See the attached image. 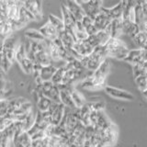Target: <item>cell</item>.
Here are the masks:
<instances>
[{"mask_svg": "<svg viewBox=\"0 0 147 147\" xmlns=\"http://www.w3.org/2000/svg\"><path fill=\"white\" fill-rule=\"evenodd\" d=\"M81 6L83 7V8H84V10L86 12V15L90 17L91 18H93V20L101 10V8L94 6V5H92L89 2H87L86 4H83V5H81Z\"/></svg>", "mask_w": 147, "mask_h": 147, "instance_id": "22", "label": "cell"}, {"mask_svg": "<svg viewBox=\"0 0 147 147\" xmlns=\"http://www.w3.org/2000/svg\"><path fill=\"white\" fill-rule=\"evenodd\" d=\"M107 57L108 53L105 45H99L96 46L89 55L83 57L80 61L86 70L94 72Z\"/></svg>", "mask_w": 147, "mask_h": 147, "instance_id": "2", "label": "cell"}, {"mask_svg": "<svg viewBox=\"0 0 147 147\" xmlns=\"http://www.w3.org/2000/svg\"><path fill=\"white\" fill-rule=\"evenodd\" d=\"M11 64H12V62L8 59L7 54L4 53L2 51V52L0 53V68L6 73L8 71V69L10 68Z\"/></svg>", "mask_w": 147, "mask_h": 147, "instance_id": "30", "label": "cell"}, {"mask_svg": "<svg viewBox=\"0 0 147 147\" xmlns=\"http://www.w3.org/2000/svg\"><path fill=\"white\" fill-rule=\"evenodd\" d=\"M86 33L88 34V36H89V35H94V34H96V32L98 31V29L96 28V26H95V24H94V22L92 23V24L88 25L87 27H86Z\"/></svg>", "mask_w": 147, "mask_h": 147, "instance_id": "36", "label": "cell"}, {"mask_svg": "<svg viewBox=\"0 0 147 147\" xmlns=\"http://www.w3.org/2000/svg\"><path fill=\"white\" fill-rule=\"evenodd\" d=\"M56 67L53 66V64L42 66L40 71V77L42 79V81H49L52 80V77L56 71Z\"/></svg>", "mask_w": 147, "mask_h": 147, "instance_id": "19", "label": "cell"}, {"mask_svg": "<svg viewBox=\"0 0 147 147\" xmlns=\"http://www.w3.org/2000/svg\"><path fill=\"white\" fill-rule=\"evenodd\" d=\"M64 73H65V68L64 66H61V67H58L55 71L54 75L52 77V81L53 84L55 85H59V84H62L63 83V76H64Z\"/></svg>", "mask_w": 147, "mask_h": 147, "instance_id": "28", "label": "cell"}, {"mask_svg": "<svg viewBox=\"0 0 147 147\" xmlns=\"http://www.w3.org/2000/svg\"><path fill=\"white\" fill-rule=\"evenodd\" d=\"M122 23L124 34H127L131 39L140 31V27L136 22L131 21L129 20H123L122 18Z\"/></svg>", "mask_w": 147, "mask_h": 147, "instance_id": "15", "label": "cell"}, {"mask_svg": "<svg viewBox=\"0 0 147 147\" xmlns=\"http://www.w3.org/2000/svg\"><path fill=\"white\" fill-rule=\"evenodd\" d=\"M20 65L22 70L24 71L26 74H28V75H30V74H31V75H32V73H33V65H34V63H33V62H32L30 59H29L28 57H25L20 63Z\"/></svg>", "mask_w": 147, "mask_h": 147, "instance_id": "27", "label": "cell"}, {"mask_svg": "<svg viewBox=\"0 0 147 147\" xmlns=\"http://www.w3.org/2000/svg\"><path fill=\"white\" fill-rule=\"evenodd\" d=\"M16 131V121L11 126L0 133V147H10L14 133Z\"/></svg>", "mask_w": 147, "mask_h": 147, "instance_id": "10", "label": "cell"}, {"mask_svg": "<svg viewBox=\"0 0 147 147\" xmlns=\"http://www.w3.org/2000/svg\"><path fill=\"white\" fill-rule=\"evenodd\" d=\"M62 10V16H63V21L64 24V30L68 31L69 33H71L74 37L75 36V30H76V20L72 15V13L69 11V9L66 7V6L63 3L61 7Z\"/></svg>", "mask_w": 147, "mask_h": 147, "instance_id": "6", "label": "cell"}, {"mask_svg": "<svg viewBox=\"0 0 147 147\" xmlns=\"http://www.w3.org/2000/svg\"><path fill=\"white\" fill-rule=\"evenodd\" d=\"M95 133V126L93 125H88V126H86L85 129V137H86V140H90L92 137H93Z\"/></svg>", "mask_w": 147, "mask_h": 147, "instance_id": "34", "label": "cell"}, {"mask_svg": "<svg viewBox=\"0 0 147 147\" xmlns=\"http://www.w3.org/2000/svg\"><path fill=\"white\" fill-rule=\"evenodd\" d=\"M134 78H135V83L137 87L142 93V92L147 89V72Z\"/></svg>", "mask_w": 147, "mask_h": 147, "instance_id": "26", "label": "cell"}, {"mask_svg": "<svg viewBox=\"0 0 147 147\" xmlns=\"http://www.w3.org/2000/svg\"><path fill=\"white\" fill-rule=\"evenodd\" d=\"M123 61L128 63H131V65L138 63H144L145 61H147V51L141 48L129 51L127 56Z\"/></svg>", "mask_w": 147, "mask_h": 147, "instance_id": "5", "label": "cell"}, {"mask_svg": "<svg viewBox=\"0 0 147 147\" xmlns=\"http://www.w3.org/2000/svg\"><path fill=\"white\" fill-rule=\"evenodd\" d=\"M132 72H133V76L134 77H137L142 74L146 73V69L144 68V64L142 63H138V64H134V65H132Z\"/></svg>", "mask_w": 147, "mask_h": 147, "instance_id": "33", "label": "cell"}, {"mask_svg": "<svg viewBox=\"0 0 147 147\" xmlns=\"http://www.w3.org/2000/svg\"><path fill=\"white\" fill-rule=\"evenodd\" d=\"M105 92L111 98H117V99H121V100H127V101H131L134 99V96L129 91L119 89L117 87L110 86H106L104 87Z\"/></svg>", "mask_w": 147, "mask_h": 147, "instance_id": "7", "label": "cell"}, {"mask_svg": "<svg viewBox=\"0 0 147 147\" xmlns=\"http://www.w3.org/2000/svg\"><path fill=\"white\" fill-rule=\"evenodd\" d=\"M91 106L92 110H96V111H101V110H104L105 109V103L102 101H99V102H92L89 103Z\"/></svg>", "mask_w": 147, "mask_h": 147, "instance_id": "35", "label": "cell"}, {"mask_svg": "<svg viewBox=\"0 0 147 147\" xmlns=\"http://www.w3.org/2000/svg\"><path fill=\"white\" fill-rule=\"evenodd\" d=\"M105 30L109 32V34L112 38H119L122 34H124L122 18L113 20Z\"/></svg>", "mask_w": 147, "mask_h": 147, "instance_id": "11", "label": "cell"}, {"mask_svg": "<svg viewBox=\"0 0 147 147\" xmlns=\"http://www.w3.org/2000/svg\"><path fill=\"white\" fill-rule=\"evenodd\" d=\"M39 30L44 36V38L49 40H53L55 38H57L59 34L58 30L55 29V27L49 20L44 25L41 26L39 29Z\"/></svg>", "mask_w": 147, "mask_h": 147, "instance_id": "13", "label": "cell"}, {"mask_svg": "<svg viewBox=\"0 0 147 147\" xmlns=\"http://www.w3.org/2000/svg\"><path fill=\"white\" fill-rule=\"evenodd\" d=\"M101 11H103L110 20H117V18H121L123 14V6L121 2L119 1L116 6L113 7H101Z\"/></svg>", "mask_w": 147, "mask_h": 147, "instance_id": "12", "label": "cell"}, {"mask_svg": "<svg viewBox=\"0 0 147 147\" xmlns=\"http://www.w3.org/2000/svg\"><path fill=\"white\" fill-rule=\"evenodd\" d=\"M94 47L92 46L87 40H76L75 44L73 46V50L80 55L81 57H85L89 55L94 51Z\"/></svg>", "mask_w": 147, "mask_h": 147, "instance_id": "8", "label": "cell"}, {"mask_svg": "<svg viewBox=\"0 0 147 147\" xmlns=\"http://www.w3.org/2000/svg\"><path fill=\"white\" fill-rule=\"evenodd\" d=\"M110 70V63L106 58L104 61L100 63V65L96 68L92 75L85 78L81 82L82 88L88 89V90H96L100 88H104L105 81L107 78Z\"/></svg>", "mask_w": 147, "mask_h": 147, "instance_id": "1", "label": "cell"}, {"mask_svg": "<svg viewBox=\"0 0 147 147\" xmlns=\"http://www.w3.org/2000/svg\"><path fill=\"white\" fill-rule=\"evenodd\" d=\"M60 100H61V103H63L66 108H69V109L76 108L72 98L71 91L69 89L60 90Z\"/></svg>", "mask_w": 147, "mask_h": 147, "instance_id": "17", "label": "cell"}, {"mask_svg": "<svg viewBox=\"0 0 147 147\" xmlns=\"http://www.w3.org/2000/svg\"><path fill=\"white\" fill-rule=\"evenodd\" d=\"M142 94H144V98H146V100H147V89H146L145 91H144V92H142Z\"/></svg>", "mask_w": 147, "mask_h": 147, "instance_id": "40", "label": "cell"}, {"mask_svg": "<svg viewBox=\"0 0 147 147\" xmlns=\"http://www.w3.org/2000/svg\"><path fill=\"white\" fill-rule=\"evenodd\" d=\"M27 57V53H26V50H25V45L24 43H18V46L16 51V62L20 63L23 59Z\"/></svg>", "mask_w": 147, "mask_h": 147, "instance_id": "31", "label": "cell"}, {"mask_svg": "<svg viewBox=\"0 0 147 147\" xmlns=\"http://www.w3.org/2000/svg\"><path fill=\"white\" fill-rule=\"evenodd\" d=\"M52 103H53L52 99H50L44 95L40 94L38 96V98H37V109H38L39 111L41 112L48 111Z\"/></svg>", "mask_w": 147, "mask_h": 147, "instance_id": "18", "label": "cell"}, {"mask_svg": "<svg viewBox=\"0 0 147 147\" xmlns=\"http://www.w3.org/2000/svg\"><path fill=\"white\" fill-rule=\"evenodd\" d=\"M106 50H107L108 57H112L118 60L125 59L129 53L127 45L119 38H110L108 42L105 44Z\"/></svg>", "mask_w": 147, "mask_h": 147, "instance_id": "3", "label": "cell"}, {"mask_svg": "<svg viewBox=\"0 0 147 147\" xmlns=\"http://www.w3.org/2000/svg\"><path fill=\"white\" fill-rule=\"evenodd\" d=\"M49 21L55 27V29L58 30V32H61L64 30L63 18H59L54 15H49Z\"/></svg>", "mask_w": 147, "mask_h": 147, "instance_id": "29", "label": "cell"}, {"mask_svg": "<svg viewBox=\"0 0 147 147\" xmlns=\"http://www.w3.org/2000/svg\"><path fill=\"white\" fill-rule=\"evenodd\" d=\"M133 43H134L138 48H142V46L147 41V32L140 30L138 33L132 38Z\"/></svg>", "mask_w": 147, "mask_h": 147, "instance_id": "25", "label": "cell"}, {"mask_svg": "<svg viewBox=\"0 0 147 147\" xmlns=\"http://www.w3.org/2000/svg\"><path fill=\"white\" fill-rule=\"evenodd\" d=\"M89 3H91L94 6L98 7L99 8H101L103 7V0H89Z\"/></svg>", "mask_w": 147, "mask_h": 147, "instance_id": "38", "label": "cell"}, {"mask_svg": "<svg viewBox=\"0 0 147 147\" xmlns=\"http://www.w3.org/2000/svg\"><path fill=\"white\" fill-rule=\"evenodd\" d=\"M134 13H135V22L139 25L141 22L144 21L145 18L144 11H142V8L140 5H136L134 7Z\"/></svg>", "mask_w": 147, "mask_h": 147, "instance_id": "32", "label": "cell"}, {"mask_svg": "<svg viewBox=\"0 0 147 147\" xmlns=\"http://www.w3.org/2000/svg\"><path fill=\"white\" fill-rule=\"evenodd\" d=\"M66 6V7L69 9V11L72 13V15L75 17L76 20H81L84 16H86V12L84 8L75 0H65L63 3Z\"/></svg>", "mask_w": 147, "mask_h": 147, "instance_id": "9", "label": "cell"}, {"mask_svg": "<svg viewBox=\"0 0 147 147\" xmlns=\"http://www.w3.org/2000/svg\"><path fill=\"white\" fill-rule=\"evenodd\" d=\"M71 95H72V98L74 100V103H75L76 108L80 109L86 103V101L84 96H83V95L81 93H79L75 87L71 90Z\"/></svg>", "mask_w": 147, "mask_h": 147, "instance_id": "23", "label": "cell"}, {"mask_svg": "<svg viewBox=\"0 0 147 147\" xmlns=\"http://www.w3.org/2000/svg\"><path fill=\"white\" fill-rule=\"evenodd\" d=\"M48 111L50 112L51 124H53V125H58V124L61 123L63 118L64 111H65V106L61 102L53 101Z\"/></svg>", "mask_w": 147, "mask_h": 147, "instance_id": "4", "label": "cell"}, {"mask_svg": "<svg viewBox=\"0 0 147 147\" xmlns=\"http://www.w3.org/2000/svg\"><path fill=\"white\" fill-rule=\"evenodd\" d=\"M58 37L63 41V43L64 45V47H65V49L68 51V52H70V51L73 49V46H74V44H75L76 39L71 33H69L68 31H66L65 30H63V31L59 32Z\"/></svg>", "mask_w": 147, "mask_h": 147, "instance_id": "16", "label": "cell"}, {"mask_svg": "<svg viewBox=\"0 0 147 147\" xmlns=\"http://www.w3.org/2000/svg\"><path fill=\"white\" fill-rule=\"evenodd\" d=\"M75 36L76 40H86L88 34L86 33V30L85 29L84 25L82 24L81 20H76V30H75Z\"/></svg>", "mask_w": 147, "mask_h": 147, "instance_id": "21", "label": "cell"}, {"mask_svg": "<svg viewBox=\"0 0 147 147\" xmlns=\"http://www.w3.org/2000/svg\"><path fill=\"white\" fill-rule=\"evenodd\" d=\"M25 36L26 38H28L30 40H34V41H44L46 39L44 38V36L38 30H32L30 29L25 31Z\"/></svg>", "mask_w": 147, "mask_h": 147, "instance_id": "24", "label": "cell"}, {"mask_svg": "<svg viewBox=\"0 0 147 147\" xmlns=\"http://www.w3.org/2000/svg\"><path fill=\"white\" fill-rule=\"evenodd\" d=\"M48 50H49L50 56L52 58L53 61H54V62L63 61L62 57H61V53H60L59 47L53 42V40H48Z\"/></svg>", "mask_w": 147, "mask_h": 147, "instance_id": "20", "label": "cell"}, {"mask_svg": "<svg viewBox=\"0 0 147 147\" xmlns=\"http://www.w3.org/2000/svg\"><path fill=\"white\" fill-rule=\"evenodd\" d=\"M93 20H94V24L96 29H98V30H105L106 28L110 24V22L112 21L103 11H101V10L98 15L95 17Z\"/></svg>", "mask_w": 147, "mask_h": 147, "instance_id": "14", "label": "cell"}, {"mask_svg": "<svg viewBox=\"0 0 147 147\" xmlns=\"http://www.w3.org/2000/svg\"><path fill=\"white\" fill-rule=\"evenodd\" d=\"M139 27H140V30L147 32V18H145V20H144V21L140 23Z\"/></svg>", "mask_w": 147, "mask_h": 147, "instance_id": "39", "label": "cell"}, {"mask_svg": "<svg viewBox=\"0 0 147 147\" xmlns=\"http://www.w3.org/2000/svg\"><path fill=\"white\" fill-rule=\"evenodd\" d=\"M31 147H44L42 139H39V140H32V144Z\"/></svg>", "mask_w": 147, "mask_h": 147, "instance_id": "37", "label": "cell"}]
</instances>
